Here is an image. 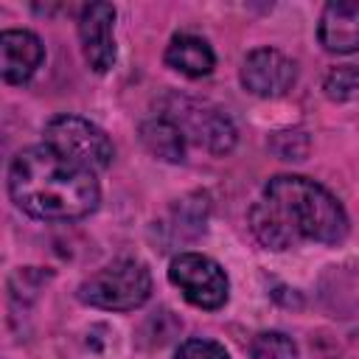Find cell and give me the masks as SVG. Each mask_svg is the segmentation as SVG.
<instances>
[{"mask_svg":"<svg viewBox=\"0 0 359 359\" xmlns=\"http://www.w3.org/2000/svg\"><path fill=\"white\" fill-rule=\"evenodd\" d=\"M250 230L255 233V238L266 247V250H289L297 244V236L292 233V227L280 219V213L269 205V202H255L250 208Z\"/></svg>","mask_w":359,"mask_h":359,"instance_id":"obj_12","label":"cell"},{"mask_svg":"<svg viewBox=\"0 0 359 359\" xmlns=\"http://www.w3.org/2000/svg\"><path fill=\"white\" fill-rule=\"evenodd\" d=\"M45 146H50L65 160L87 168V171H104L109 168L115 157V146L107 137L101 126H95L87 118L79 115H56L45 123Z\"/></svg>","mask_w":359,"mask_h":359,"instance_id":"obj_4","label":"cell"},{"mask_svg":"<svg viewBox=\"0 0 359 359\" xmlns=\"http://www.w3.org/2000/svg\"><path fill=\"white\" fill-rule=\"evenodd\" d=\"M151 297V272L137 258H118L79 283V300L104 311H135Z\"/></svg>","mask_w":359,"mask_h":359,"instance_id":"obj_3","label":"cell"},{"mask_svg":"<svg viewBox=\"0 0 359 359\" xmlns=\"http://www.w3.org/2000/svg\"><path fill=\"white\" fill-rule=\"evenodd\" d=\"M45 45L34 31L8 28L0 34V76L8 84H25L42 65Z\"/></svg>","mask_w":359,"mask_h":359,"instance_id":"obj_8","label":"cell"},{"mask_svg":"<svg viewBox=\"0 0 359 359\" xmlns=\"http://www.w3.org/2000/svg\"><path fill=\"white\" fill-rule=\"evenodd\" d=\"M8 196L34 219L76 222L98 208L101 188L93 171L39 143L14 154L8 165Z\"/></svg>","mask_w":359,"mask_h":359,"instance_id":"obj_1","label":"cell"},{"mask_svg":"<svg viewBox=\"0 0 359 359\" xmlns=\"http://www.w3.org/2000/svg\"><path fill=\"white\" fill-rule=\"evenodd\" d=\"M140 140L149 149V154L165 160V163H182L185 160V132L171 118H151L140 126Z\"/></svg>","mask_w":359,"mask_h":359,"instance_id":"obj_11","label":"cell"},{"mask_svg":"<svg viewBox=\"0 0 359 359\" xmlns=\"http://www.w3.org/2000/svg\"><path fill=\"white\" fill-rule=\"evenodd\" d=\"M323 90L331 101H353L359 98V67L356 65H339L328 70Z\"/></svg>","mask_w":359,"mask_h":359,"instance_id":"obj_14","label":"cell"},{"mask_svg":"<svg viewBox=\"0 0 359 359\" xmlns=\"http://www.w3.org/2000/svg\"><path fill=\"white\" fill-rule=\"evenodd\" d=\"M79 42L84 62L95 73H107L115 65V6L90 3L79 14Z\"/></svg>","mask_w":359,"mask_h":359,"instance_id":"obj_7","label":"cell"},{"mask_svg":"<svg viewBox=\"0 0 359 359\" xmlns=\"http://www.w3.org/2000/svg\"><path fill=\"white\" fill-rule=\"evenodd\" d=\"M165 65L188 79H202V76L213 73L216 53L208 45V39H202L196 34H174L165 48Z\"/></svg>","mask_w":359,"mask_h":359,"instance_id":"obj_10","label":"cell"},{"mask_svg":"<svg viewBox=\"0 0 359 359\" xmlns=\"http://www.w3.org/2000/svg\"><path fill=\"white\" fill-rule=\"evenodd\" d=\"M174 359H230V353L224 351V345H219L213 339L194 337V339H185L174 351Z\"/></svg>","mask_w":359,"mask_h":359,"instance_id":"obj_15","label":"cell"},{"mask_svg":"<svg viewBox=\"0 0 359 359\" xmlns=\"http://www.w3.org/2000/svg\"><path fill=\"white\" fill-rule=\"evenodd\" d=\"M297 81V62L278 48H255L241 62V84L258 98H280Z\"/></svg>","mask_w":359,"mask_h":359,"instance_id":"obj_6","label":"cell"},{"mask_svg":"<svg viewBox=\"0 0 359 359\" xmlns=\"http://www.w3.org/2000/svg\"><path fill=\"white\" fill-rule=\"evenodd\" d=\"M317 39L328 53L359 50V0H331L317 25Z\"/></svg>","mask_w":359,"mask_h":359,"instance_id":"obj_9","label":"cell"},{"mask_svg":"<svg viewBox=\"0 0 359 359\" xmlns=\"http://www.w3.org/2000/svg\"><path fill=\"white\" fill-rule=\"evenodd\" d=\"M264 202H269L292 233L320 244H339L348 236V213L342 202L317 180L300 174H278L264 185Z\"/></svg>","mask_w":359,"mask_h":359,"instance_id":"obj_2","label":"cell"},{"mask_svg":"<svg viewBox=\"0 0 359 359\" xmlns=\"http://www.w3.org/2000/svg\"><path fill=\"white\" fill-rule=\"evenodd\" d=\"M250 359H300L292 337L280 331H261L250 342Z\"/></svg>","mask_w":359,"mask_h":359,"instance_id":"obj_13","label":"cell"},{"mask_svg":"<svg viewBox=\"0 0 359 359\" xmlns=\"http://www.w3.org/2000/svg\"><path fill=\"white\" fill-rule=\"evenodd\" d=\"M168 280L182 292V297L205 311H216L227 303V275L224 269L202 252H180L168 264Z\"/></svg>","mask_w":359,"mask_h":359,"instance_id":"obj_5","label":"cell"}]
</instances>
